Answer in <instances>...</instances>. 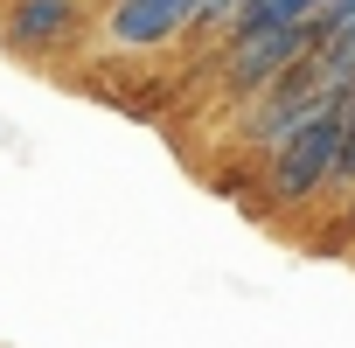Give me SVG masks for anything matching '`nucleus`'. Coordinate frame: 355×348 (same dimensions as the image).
Wrapping results in <instances>:
<instances>
[{
    "mask_svg": "<svg viewBox=\"0 0 355 348\" xmlns=\"http://www.w3.org/2000/svg\"><path fill=\"white\" fill-rule=\"evenodd\" d=\"M98 0H0V42L21 63H63L91 49L98 35Z\"/></svg>",
    "mask_w": 355,
    "mask_h": 348,
    "instance_id": "nucleus-2",
    "label": "nucleus"
},
{
    "mask_svg": "<svg viewBox=\"0 0 355 348\" xmlns=\"http://www.w3.org/2000/svg\"><path fill=\"white\" fill-rule=\"evenodd\" d=\"M334 146H341V91H334L306 125H293V132L265 153V202H272V209H306L313 195H327V182H334Z\"/></svg>",
    "mask_w": 355,
    "mask_h": 348,
    "instance_id": "nucleus-1",
    "label": "nucleus"
},
{
    "mask_svg": "<svg viewBox=\"0 0 355 348\" xmlns=\"http://www.w3.org/2000/svg\"><path fill=\"white\" fill-rule=\"evenodd\" d=\"M327 98H334V84L320 77V63H313V56H300V63H293V70H279L258 98H244V105H237V112H244V119H237V139H244L251 153H272V146H279L293 125H306Z\"/></svg>",
    "mask_w": 355,
    "mask_h": 348,
    "instance_id": "nucleus-4",
    "label": "nucleus"
},
{
    "mask_svg": "<svg viewBox=\"0 0 355 348\" xmlns=\"http://www.w3.org/2000/svg\"><path fill=\"white\" fill-rule=\"evenodd\" d=\"M320 0H223V15H216V42L223 35H244V28H272V21H300L313 15Z\"/></svg>",
    "mask_w": 355,
    "mask_h": 348,
    "instance_id": "nucleus-5",
    "label": "nucleus"
},
{
    "mask_svg": "<svg viewBox=\"0 0 355 348\" xmlns=\"http://www.w3.org/2000/svg\"><path fill=\"white\" fill-rule=\"evenodd\" d=\"M341 230H348V237H355V189H348V195H341Z\"/></svg>",
    "mask_w": 355,
    "mask_h": 348,
    "instance_id": "nucleus-6",
    "label": "nucleus"
},
{
    "mask_svg": "<svg viewBox=\"0 0 355 348\" xmlns=\"http://www.w3.org/2000/svg\"><path fill=\"white\" fill-rule=\"evenodd\" d=\"M313 42H320L313 15L272 21V28H244V35H223V42H216V49H223V98H230V105L258 98L279 70H293L300 56H313Z\"/></svg>",
    "mask_w": 355,
    "mask_h": 348,
    "instance_id": "nucleus-3",
    "label": "nucleus"
}]
</instances>
